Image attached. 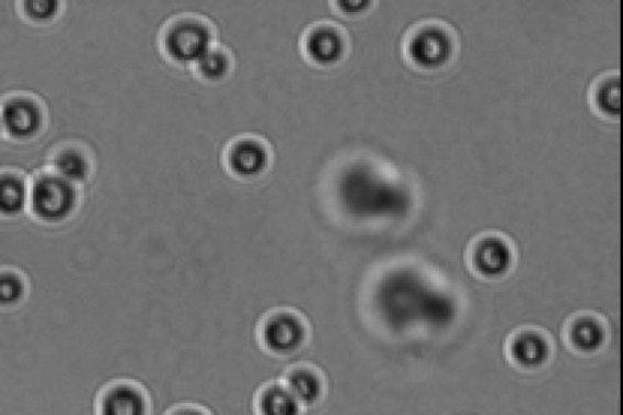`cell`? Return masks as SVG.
<instances>
[{
	"label": "cell",
	"mask_w": 623,
	"mask_h": 415,
	"mask_svg": "<svg viewBox=\"0 0 623 415\" xmlns=\"http://www.w3.org/2000/svg\"><path fill=\"white\" fill-rule=\"evenodd\" d=\"M25 295V283L15 272H0V307L18 305Z\"/></svg>",
	"instance_id": "d6986e66"
},
{
	"label": "cell",
	"mask_w": 623,
	"mask_h": 415,
	"mask_svg": "<svg viewBox=\"0 0 623 415\" xmlns=\"http://www.w3.org/2000/svg\"><path fill=\"white\" fill-rule=\"evenodd\" d=\"M506 359L522 371L534 372L553 359L554 345L549 334L536 327L514 330L505 345Z\"/></svg>",
	"instance_id": "ba28073f"
},
{
	"label": "cell",
	"mask_w": 623,
	"mask_h": 415,
	"mask_svg": "<svg viewBox=\"0 0 623 415\" xmlns=\"http://www.w3.org/2000/svg\"><path fill=\"white\" fill-rule=\"evenodd\" d=\"M255 408L265 415H296L302 413V403L282 382L264 384L258 392Z\"/></svg>",
	"instance_id": "5bb4252c"
},
{
	"label": "cell",
	"mask_w": 623,
	"mask_h": 415,
	"mask_svg": "<svg viewBox=\"0 0 623 415\" xmlns=\"http://www.w3.org/2000/svg\"><path fill=\"white\" fill-rule=\"evenodd\" d=\"M196 77L206 84H221L232 75L234 59L232 54L216 43L193 66Z\"/></svg>",
	"instance_id": "9a60e30c"
},
{
	"label": "cell",
	"mask_w": 623,
	"mask_h": 415,
	"mask_svg": "<svg viewBox=\"0 0 623 415\" xmlns=\"http://www.w3.org/2000/svg\"><path fill=\"white\" fill-rule=\"evenodd\" d=\"M403 51L415 70L436 73L455 59L457 42L455 34L440 22H423L407 33Z\"/></svg>",
	"instance_id": "7a4b0ae2"
},
{
	"label": "cell",
	"mask_w": 623,
	"mask_h": 415,
	"mask_svg": "<svg viewBox=\"0 0 623 415\" xmlns=\"http://www.w3.org/2000/svg\"><path fill=\"white\" fill-rule=\"evenodd\" d=\"M3 134H4L3 122L2 119H0V136H2Z\"/></svg>",
	"instance_id": "44dd1931"
},
{
	"label": "cell",
	"mask_w": 623,
	"mask_h": 415,
	"mask_svg": "<svg viewBox=\"0 0 623 415\" xmlns=\"http://www.w3.org/2000/svg\"><path fill=\"white\" fill-rule=\"evenodd\" d=\"M223 161L229 175L241 181H253L270 170L272 152L262 138L242 135L228 144Z\"/></svg>",
	"instance_id": "52a82bcc"
},
{
	"label": "cell",
	"mask_w": 623,
	"mask_h": 415,
	"mask_svg": "<svg viewBox=\"0 0 623 415\" xmlns=\"http://www.w3.org/2000/svg\"><path fill=\"white\" fill-rule=\"evenodd\" d=\"M591 106L600 118L614 121L621 114V78L609 72L594 80L591 89Z\"/></svg>",
	"instance_id": "4fadbf2b"
},
{
	"label": "cell",
	"mask_w": 623,
	"mask_h": 415,
	"mask_svg": "<svg viewBox=\"0 0 623 415\" xmlns=\"http://www.w3.org/2000/svg\"><path fill=\"white\" fill-rule=\"evenodd\" d=\"M284 384L303 407L314 406L326 395V378L315 365L297 364L286 369Z\"/></svg>",
	"instance_id": "7c38bea8"
},
{
	"label": "cell",
	"mask_w": 623,
	"mask_h": 415,
	"mask_svg": "<svg viewBox=\"0 0 623 415\" xmlns=\"http://www.w3.org/2000/svg\"><path fill=\"white\" fill-rule=\"evenodd\" d=\"M302 51L310 65L330 68L345 61L349 51V42L339 26L330 22H319L305 32Z\"/></svg>",
	"instance_id": "9c48e42d"
},
{
	"label": "cell",
	"mask_w": 623,
	"mask_h": 415,
	"mask_svg": "<svg viewBox=\"0 0 623 415\" xmlns=\"http://www.w3.org/2000/svg\"><path fill=\"white\" fill-rule=\"evenodd\" d=\"M258 337L265 352L275 356L294 354L308 342V323L294 309H274L262 318Z\"/></svg>",
	"instance_id": "277c9868"
},
{
	"label": "cell",
	"mask_w": 623,
	"mask_h": 415,
	"mask_svg": "<svg viewBox=\"0 0 623 415\" xmlns=\"http://www.w3.org/2000/svg\"><path fill=\"white\" fill-rule=\"evenodd\" d=\"M468 264L472 273L482 280L503 279L514 267V244L501 233H483L471 241Z\"/></svg>",
	"instance_id": "8992f818"
},
{
	"label": "cell",
	"mask_w": 623,
	"mask_h": 415,
	"mask_svg": "<svg viewBox=\"0 0 623 415\" xmlns=\"http://www.w3.org/2000/svg\"><path fill=\"white\" fill-rule=\"evenodd\" d=\"M30 186L20 173L0 172V216L15 217L29 205Z\"/></svg>",
	"instance_id": "2e32d148"
},
{
	"label": "cell",
	"mask_w": 623,
	"mask_h": 415,
	"mask_svg": "<svg viewBox=\"0 0 623 415\" xmlns=\"http://www.w3.org/2000/svg\"><path fill=\"white\" fill-rule=\"evenodd\" d=\"M78 204L76 184L54 171L42 173L30 186L29 206L43 223H61L70 217Z\"/></svg>",
	"instance_id": "3957f363"
},
{
	"label": "cell",
	"mask_w": 623,
	"mask_h": 415,
	"mask_svg": "<svg viewBox=\"0 0 623 415\" xmlns=\"http://www.w3.org/2000/svg\"><path fill=\"white\" fill-rule=\"evenodd\" d=\"M606 320L593 313L573 315L565 325L564 339L569 349L580 354H593L608 341Z\"/></svg>",
	"instance_id": "30bf717a"
},
{
	"label": "cell",
	"mask_w": 623,
	"mask_h": 415,
	"mask_svg": "<svg viewBox=\"0 0 623 415\" xmlns=\"http://www.w3.org/2000/svg\"><path fill=\"white\" fill-rule=\"evenodd\" d=\"M48 110L43 100L29 94H14L0 101V119L4 134L18 142L41 135L48 124Z\"/></svg>",
	"instance_id": "5b68a950"
},
{
	"label": "cell",
	"mask_w": 623,
	"mask_h": 415,
	"mask_svg": "<svg viewBox=\"0 0 623 415\" xmlns=\"http://www.w3.org/2000/svg\"><path fill=\"white\" fill-rule=\"evenodd\" d=\"M334 10L346 19H360L373 10L376 0H330Z\"/></svg>",
	"instance_id": "ffe728a7"
},
{
	"label": "cell",
	"mask_w": 623,
	"mask_h": 415,
	"mask_svg": "<svg viewBox=\"0 0 623 415\" xmlns=\"http://www.w3.org/2000/svg\"><path fill=\"white\" fill-rule=\"evenodd\" d=\"M100 409L109 415H142L152 409V401L145 389L132 382L110 385L100 398Z\"/></svg>",
	"instance_id": "8fae6325"
},
{
	"label": "cell",
	"mask_w": 623,
	"mask_h": 415,
	"mask_svg": "<svg viewBox=\"0 0 623 415\" xmlns=\"http://www.w3.org/2000/svg\"><path fill=\"white\" fill-rule=\"evenodd\" d=\"M53 170L57 175L75 184L88 179L91 161L85 149L66 145L53 159Z\"/></svg>",
	"instance_id": "e0dca14e"
},
{
	"label": "cell",
	"mask_w": 623,
	"mask_h": 415,
	"mask_svg": "<svg viewBox=\"0 0 623 415\" xmlns=\"http://www.w3.org/2000/svg\"><path fill=\"white\" fill-rule=\"evenodd\" d=\"M21 10L33 24H50L61 14L62 0H21Z\"/></svg>",
	"instance_id": "ac0fdd59"
},
{
	"label": "cell",
	"mask_w": 623,
	"mask_h": 415,
	"mask_svg": "<svg viewBox=\"0 0 623 415\" xmlns=\"http://www.w3.org/2000/svg\"><path fill=\"white\" fill-rule=\"evenodd\" d=\"M215 44L209 21L196 15H182L167 22L160 36V50L177 66H193Z\"/></svg>",
	"instance_id": "6da1fadb"
}]
</instances>
